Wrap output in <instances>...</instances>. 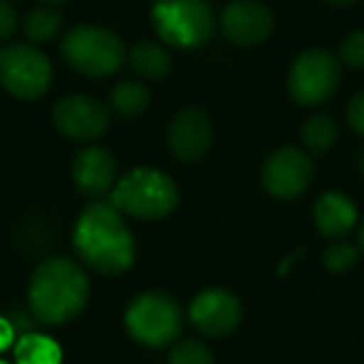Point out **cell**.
I'll return each mask as SVG.
<instances>
[{"instance_id":"26","label":"cell","mask_w":364,"mask_h":364,"mask_svg":"<svg viewBox=\"0 0 364 364\" xmlns=\"http://www.w3.org/2000/svg\"><path fill=\"white\" fill-rule=\"evenodd\" d=\"M11 344H13V327L8 319L0 317V352H6Z\"/></svg>"},{"instance_id":"22","label":"cell","mask_w":364,"mask_h":364,"mask_svg":"<svg viewBox=\"0 0 364 364\" xmlns=\"http://www.w3.org/2000/svg\"><path fill=\"white\" fill-rule=\"evenodd\" d=\"M359 262V247L349 242H337V245H329L327 252L322 255V264L324 269L334 274H342V272H349L354 269Z\"/></svg>"},{"instance_id":"15","label":"cell","mask_w":364,"mask_h":364,"mask_svg":"<svg viewBox=\"0 0 364 364\" xmlns=\"http://www.w3.org/2000/svg\"><path fill=\"white\" fill-rule=\"evenodd\" d=\"M359 223L354 203L342 193H324L314 205V225L324 237H342L349 235Z\"/></svg>"},{"instance_id":"1","label":"cell","mask_w":364,"mask_h":364,"mask_svg":"<svg viewBox=\"0 0 364 364\" xmlns=\"http://www.w3.org/2000/svg\"><path fill=\"white\" fill-rule=\"evenodd\" d=\"M73 245L82 264L100 274L127 272L137 257L135 235L112 203H95L82 210L75 223Z\"/></svg>"},{"instance_id":"13","label":"cell","mask_w":364,"mask_h":364,"mask_svg":"<svg viewBox=\"0 0 364 364\" xmlns=\"http://www.w3.org/2000/svg\"><path fill=\"white\" fill-rule=\"evenodd\" d=\"M213 120L203 107H182L170 122L167 145L180 162H198L213 147Z\"/></svg>"},{"instance_id":"21","label":"cell","mask_w":364,"mask_h":364,"mask_svg":"<svg viewBox=\"0 0 364 364\" xmlns=\"http://www.w3.org/2000/svg\"><path fill=\"white\" fill-rule=\"evenodd\" d=\"M167 364H215V354L198 339H182L170 349Z\"/></svg>"},{"instance_id":"12","label":"cell","mask_w":364,"mask_h":364,"mask_svg":"<svg viewBox=\"0 0 364 364\" xmlns=\"http://www.w3.org/2000/svg\"><path fill=\"white\" fill-rule=\"evenodd\" d=\"M220 28L228 43L237 48H255L274 31V16L259 0H230L220 18Z\"/></svg>"},{"instance_id":"20","label":"cell","mask_w":364,"mask_h":364,"mask_svg":"<svg viewBox=\"0 0 364 364\" xmlns=\"http://www.w3.org/2000/svg\"><path fill=\"white\" fill-rule=\"evenodd\" d=\"M302 142L312 155H327L337 142V122L329 115H312L302 125Z\"/></svg>"},{"instance_id":"9","label":"cell","mask_w":364,"mask_h":364,"mask_svg":"<svg viewBox=\"0 0 364 364\" xmlns=\"http://www.w3.org/2000/svg\"><path fill=\"white\" fill-rule=\"evenodd\" d=\"M314 177V165L309 155L299 147H277L264 160L262 185L272 198L294 200L309 188Z\"/></svg>"},{"instance_id":"17","label":"cell","mask_w":364,"mask_h":364,"mask_svg":"<svg viewBox=\"0 0 364 364\" xmlns=\"http://www.w3.org/2000/svg\"><path fill=\"white\" fill-rule=\"evenodd\" d=\"M18 364H60L63 349L53 337L46 334H26L16 347Z\"/></svg>"},{"instance_id":"2","label":"cell","mask_w":364,"mask_h":364,"mask_svg":"<svg viewBox=\"0 0 364 364\" xmlns=\"http://www.w3.org/2000/svg\"><path fill=\"white\" fill-rule=\"evenodd\" d=\"M90 299V279L77 262L53 257L38 264L28 284V304L43 324L73 322Z\"/></svg>"},{"instance_id":"16","label":"cell","mask_w":364,"mask_h":364,"mask_svg":"<svg viewBox=\"0 0 364 364\" xmlns=\"http://www.w3.org/2000/svg\"><path fill=\"white\" fill-rule=\"evenodd\" d=\"M127 60H130V68L135 70V75H140L142 80H162L172 70V55L162 43H137L127 53Z\"/></svg>"},{"instance_id":"31","label":"cell","mask_w":364,"mask_h":364,"mask_svg":"<svg viewBox=\"0 0 364 364\" xmlns=\"http://www.w3.org/2000/svg\"><path fill=\"white\" fill-rule=\"evenodd\" d=\"M0 364H6V362H0Z\"/></svg>"},{"instance_id":"8","label":"cell","mask_w":364,"mask_h":364,"mask_svg":"<svg viewBox=\"0 0 364 364\" xmlns=\"http://www.w3.org/2000/svg\"><path fill=\"white\" fill-rule=\"evenodd\" d=\"M53 82V65L43 50L31 43L0 48V85L18 100H38Z\"/></svg>"},{"instance_id":"14","label":"cell","mask_w":364,"mask_h":364,"mask_svg":"<svg viewBox=\"0 0 364 364\" xmlns=\"http://www.w3.org/2000/svg\"><path fill=\"white\" fill-rule=\"evenodd\" d=\"M70 175L75 188L87 198H100L110 188H115L117 165L115 157L105 150V147H82L75 157H73Z\"/></svg>"},{"instance_id":"5","label":"cell","mask_w":364,"mask_h":364,"mask_svg":"<svg viewBox=\"0 0 364 364\" xmlns=\"http://www.w3.org/2000/svg\"><path fill=\"white\" fill-rule=\"evenodd\" d=\"M152 26L162 43L193 50L210 43L218 31V18L208 0H155Z\"/></svg>"},{"instance_id":"7","label":"cell","mask_w":364,"mask_h":364,"mask_svg":"<svg viewBox=\"0 0 364 364\" xmlns=\"http://www.w3.org/2000/svg\"><path fill=\"white\" fill-rule=\"evenodd\" d=\"M342 80V63L322 48H312L297 55L287 75V90L297 105L314 107L327 102Z\"/></svg>"},{"instance_id":"18","label":"cell","mask_w":364,"mask_h":364,"mask_svg":"<svg viewBox=\"0 0 364 364\" xmlns=\"http://www.w3.org/2000/svg\"><path fill=\"white\" fill-rule=\"evenodd\" d=\"M150 105V90L142 82L122 80L112 87L110 92V107L120 117H137Z\"/></svg>"},{"instance_id":"24","label":"cell","mask_w":364,"mask_h":364,"mask_svg":"<svg viewBox=\"0 0 364 364\" xmlns=\"http://www.w3.org/2000/svg\"><path fill=\"white\" fill-rule=\"evenodd\" d=\"M18 11L11 0H0V41L13 38V33L18 31Z\"/></svg>"},{"instance_id":"4","label":"cell","mask_w":364,"mask_h":364,"mask_svg":"<svg viewBox=\"0 0 364 364\" xmlns=\"http://www.w3.org/2000/svg\"><path fill=\"white\" fill-rule=\"evenodd\" d=\"M60 53L68 65L85 77L115 75L127 58L122 38L100 26L70 28L63 36Z\"/></svg>"},{"instance_id":"30","label":"cell","mask_w":364,"mask_h":364,"mask_svg":"<svg viewBox=\"0 0 364 364\" xmlns=\"http://www.w3.org/2000/svg\"><path fill=\"white\" fill-rule=\"evenodd\" d=\"M359 170H362V175H364V152H362V157H359Z\"/></svg>"},{"instance_id":"3","label":"cell","mask_w":364,"mask_h":364,"mask_svg":"<svg viewBox=\"0 0 364 364\" xmlns=\"http://www.w3.org/2000/svg\"><path fill=\"white\" fill-rule=\"evenodd\" d=\"M180 190L175 180L155 167H135L112 188V205L137 220H162L175 213Z\"/></svg>"},{"instance_id":"6","label":"cell","mask_w":364,"mask_h":364,"mask_svg":"<svg viewBox=\"0 0 364 364\" xmlns=\"http://www.w3.org/2000/svg\"><path fill=\"white\" fill-rule=\"evenodd\" d=\"M125 327L142 347H167L177 342L182 332L180 304L165 292H145L130 302L125 312Z\"/></svg>"},{"instance_id":"25","label":"cell","mask_w":364,"mask_h":364,"mask_svg":"<svg viewBox=\"0 0 364 364\" xmlns=\"http://www.w3.org/2000/svg\"><path fill=\"white\" fill-rule=\"evenodd\" d=\"M347 120H349V127H352L357 135L364 137V90L357 92V95L349 100L347 105Z\"/></svg>"},{"instance_id":"19","label":"cell","mask_w":364,"mask_h":364,"mask_svg":"<svg viewBox=\"0 0 364 364\" xmlns=\"http://www.w3.org/2000/svg\"><path fill=\"white\" fill-rule=\"evenodd\" d=\"M63 28V16L55 11L53 6H41L36 11H31L23 21V31H26V38L38 46V43H48L60 33Z\"/></svg>"},{"instance_id":"27","label":"cell","mask_w":364,"mask_h":364,"mask_svg":"<svg viewBox=\"0 0 364 364\" xmlns=\"http://www.w3.org/2000/svg\"><path fill=\"white\" fill-rule=\"evenodd\" d=\"M324 3H329V6L347 8V6H354V3H359V0H324Z\"/></svg>"},{"instance_id":"23","label":"cell","mask_w":364,"mask_h":364,"mask_svg":"<svg viewBox=\"0 0 364 364\" xmlns=\"http://www.w3.org/2000/svg\"><path fill=\"white\" fill-rule=\"evenodd\" d=\"M339 63L347 68H364V31H354L339 43Z\"/></svg>"},{"instance_id":"11","label":"cell","mask_w":364,"mask_h":364,"mask_svg":"<svg viewBox=\"0 0 364 364\" xmlns=\"http://www.w3.org/2000/svg\"><path fill=\"white\" fill-rule=\"evenodd\" d=\"M55 127L77 142L97 140L110 127V110L90 95H68L53 110Z\"/></svg>"},{"instance_id":"29","label":"cell","mask_w":364,"mask_h":364,"mask_svg":"<svg viewBox=\"0 0 364 364\" xmlns=\"http://www.w3.org/2000/svg\"><path fill=\"white\" fill-rule=\"evenodd\" d=\"M359 247H362V252H364V225H362V230H359Z\"/></svg>"},{"instance_id":"28","label":"cell","mask_w":364,"mask_h":364,"mask_svg":"<svg viewBox=\"0 0 364 364\" xmlns=\"http://www.w3.org/2000/svg\"><path fill=\"white\" fill-rule=\"evenodd\" d=\"M43 6H60V3H65V0H41Z\"/></svg>"},{"instance_id":"10","label":"cell","mask_w":364,"mask_h":364,"mask_svg":"<svg viewBox=\"0 0 364 364\" xmlns=\"http://www.w3.org/2000/svg\"><path fill=\"white\" fill-rule=\"evenodd\" d=\"M190 322L200 334L220 339L232 334L242 322V302L230 289L210 287L200 292L190 304Z\"/></svg>"}]
</instances>
